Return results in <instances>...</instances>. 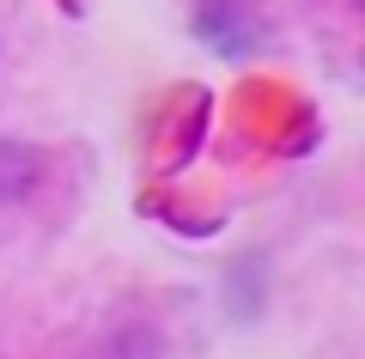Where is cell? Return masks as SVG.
I'll return each instance as SVG.
<instances>
[{
	"mask_svg": "<svg viewBox=\"0 0 365 359\" xmlns=\"http://www.w3.org/2000/svg\"><path fill=\"white\" fill-rule=\"evenodd\" d=\"M49 177V153L31 141H0V207H19L43 189Z\"/></svg>",
	"mask_w": 365,
	"mask_h": 359,
	"instance_id": "cell-1",
	"label": "cell"
},
{
	"mask_svg": "<svg viewBox=\"0 0 365 359\" xmlns=\"http://www.w3.org/2000/svg\"><path fill=\"white\" fill-rule=\"evenodd\" d=\"M110 359H158V335L153 329H128L110 341Z\"/></svg>",
	"mask_w": 365,
	"mask_h": 359,
	"instance_id": "cell-2",
	"label": "cell"
}]
</instances>
